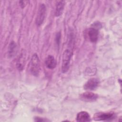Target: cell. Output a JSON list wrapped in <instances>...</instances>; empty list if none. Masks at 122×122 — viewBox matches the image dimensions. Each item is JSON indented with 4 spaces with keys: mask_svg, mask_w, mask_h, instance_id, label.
I'll list each match as a JSON object with an SVG mask.
<instances>
[{
    "mask_svg": "<svg viewBox=\"0 0 122 122\" xmlns=\"http://www.w3.org/2000/svg\"><path fill=\"white\" fill-rule=\"evenodd\" d=\"M40 71V61L38 56L35 53L32 56L30 63V71L34 76H38Z\"/></svg>",
    "mask_w": 122,
    "mask_h": 122,
    "instance_id": "1",
    "label": "cell"
},
{
    "mask_svg": "<svg viewBox=\"0 0 122 122\" xmlns=\"http://www.w3.org/2000/svg\"><path fill=\"white\" fill-rule=\"evenodd\" d=\"M72 53L69 50H66L64 51L62 55V61L61 70L63 73L66 72L69 69L70 62Z\"/></svg>",
    "mask_w": 122,
    "mask_h": 122,
    "instance_id": "2",
    "label": "cell"
},
{
    "mask_svg": "<svg viewBox=\"0 0 122 122\" xmlns=\"http://www.w3.org/2000/svg\"><path fill=\"white\" fill-rule=\"evenodd\" d=\"M115 118V114L112 112H99L95 113L93 119L95 121H110Z\"/></svg>",
    "mask_w": 122,
    "mask_h": 122,
    "instance_id": "3",
    "label": "cell"
},
{
    "mask_svg": "<svg viewBox=\"0 0 122 122\" xmlns=\"http://www.w3.org/2000/svg\"><path fill=\"white\" fill-rule=\"evenodd\" d=\"M46 6L44 4H41L39 8L36 19V23L37 25L40 26L43 22L46 13Z\"/></svg>",
    "mask_w": 122,
    "mask_h": 122,
    "instance_id": "4",
    "label": "cell"
},
{
    "mask_svg": "<svg viewBox=\"0 0 122 122\" xmlns=\"http://www.w3.org/2000/svg\"><path fill=\"white\" fill-rule=\"evenodd\" d=\"M81 100L86 102H92L96 101L98 98V95L90 92H86L81 94L80 96Z\"/></svg>",
    "mask_w": 122,
    "mask_h": 122,
    "instance_id": "5",
    "label": "cell"
},
{
    "mask_svg": "<svg viewBox=\"0 0 122 122\" xmlns=\"http://www.w3.org/2000/svg\"><path fill=\"white\" fill-rule=\"evenodd\" d=\"M26 61V51L22 50L19 56L17 61V67L18 69L20 71H22L23 70Z\"/></svg>",
    "mask_w": 122,
    "mask_h": 122,
    "instance_id": "6",
    "label": "cell"
},
{
    "mask_svg": "<svg viewBox=\"0 0 122 122\" xmlns=\"http://www.w3.org/2000/svg\"><path fill=\"white\" fill-rule=\"evenodd\" d=\"M99 84V81L96 78L89 79L84 84V88L86 90L92 91L95 90Z\"/></svg>",
    "mask_w": 122,
    "mask_h": 122,
    "instance_id": "7",
    "label": "cell"
},
{
    "mask_svg": "<svg viewBox=\"0 0 122 122\" xmlns=\"http://www.w3.org/2000/svg\"><path fill=\"white\" fill-rule=\"evenodd\" d=\"M76 120L79 122H86L91 121L89 114L84 111H82L78 113L76 117Z\"/></svg>",
    "mask_w": 122,
    "mask_h": 122,
    "instance_id": "8",
    "label": "cell"
},
{
    "mask_svg": "<svg viewBox=\"0 0 122 122\" xmlns=\"http://www.w3.org/2000/svg\"><path fill=\"white\" fill-rule=\"evenodd\" d=\"M88 35L90 41L92 42H95L98 38V30L93 27L91 28L88 30Z\"/></svg>",
    "mask_w": 122,
    "mask_h": 122,
    "instance_id": "9",
    "label": "cell"
},
{
    "mask_svg": "<svg viewBox=\"0 0 122 122\" xmlns=\"http://www.w3.org/2000/svg\"><path fill=\"white\" fill-rule=\"evenodd\" d=\"M45 63L46 67L50 69H53L56 66V61L53 56L49 55L47 57L45 61Z\"/></svg>",
    "mask_w": 122,
    "mask_h": 122,
    "instance_id": "10",
    "label": "cell"
},
{
    "mask_svg": "<svg viewBox=\"0 0 122 122\" xmlns=\"http://www.w3.org/2000/svg\"><path fill=\"white\" fill-rule=\"evenodd\" d=\"M65 5V1L61 0L59 1L57 5L55 10V16L58 17L61 15L63 10H64V7Z\"/></svg>",
    "mask_w": 122,
    "mask_h": 122,
    "instance_id": "11",
    "label": "cell"
},
{
    "mask_svg": "<svg viewBox=\"0 0 122 122\" xmlns=\"http://www.w3.org/2000/svg\"><path fill=\"white\" fill-rule=\"evenodd\" d=\"M17 51V46L14 41H11L9 45L8 49V56L9 57H12L16 54Z\"/></svg>",
    "mask_w": 122,
    "mask_h": 122,
    "instance_id": "12",
    "label": "cell"
},
{
    "mask_svg": "<svg viewBox=\"0 0 122 122\" xmlns=\"http://www.w3.org/2000/svg\"><path fill=\"white\" fill-rule=\"evenodd\" d=\"M27 2L28 1H20V6L22 8H23L27 4Z\"/></svg>",
    "mask_w": 122,
    "mask_h": 122,
    "instance_id": "13",
    "label": "cell"
},
{
    "mask_svg": "<svg viewBox=\"0 0 122 122\" xmlns=\"http://www.w3.org/2000/svg\"><path fill=\"white\" fill-rule=\"evenodd\" d=\"M35 121L36 122H39V121H44L45 120H43V119H41V118H39V117H37L35 118Z\"/></svg>",
    "mask_w": 122,
    "mask_h": 122,
    "instance_id": "14",
    "label": "cell"
}]
</instances>
